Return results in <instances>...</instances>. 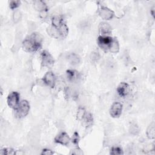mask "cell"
<instances>
[{
    "label": "cell",
    "mask_w": 155,
    "mask_h": 155,
    "mask_svg": "<svg viewBox=\"0 0 155 155\" xmlns=\"http://www.w3.org/2000/svg\"><path fill=\"white\" fill-rule=\"evenodd\" d=\"M47 31L48 34L56 39L64 38L68 33V27L61 16H54L51 18V24Z\"/></svg>",
    "instance_id": "obj_1"
},
{
    "label": "cell",
    "mask_w": 155,
    "mask_h": 155,
    "mask_svg": "<svg viewBox=\"0 0 155 155\" xmlns=\"http://www.w3.org/2000/svg\"><path fill=\"white\" fill-rule=\"evenodd\" d=\"M42 41L43 38L40 33H32L23 41L22 48L27 52H36L41 48Z\"/></svg>",
    "instance_id": "obj_2"
},
{
    "label": "cell",
    "mask_w": 155,
    "mask_h": 155,
    "mask_svg": "<svg viewBox=\"0 0 155 155\" xmlns=\"http://www.w3.org/2000/svg\"><path fill=\"white\" fill-rule=\"evenodd\" d=\"M97 44L105 52L117 53L119 51V44L117 39L109 36H99Z\"/></svg>",
    "instance_id": "obj_3"
},
{
    "label": "cell",
    "mask_w": 155,
    "mask_h": 155,
    "mask_svg": "<svg viewBox=\"0 0 155 155\" xmlns=\"http://www.w3.org/2000/svg\"><path fill=\"white\" fill-rule=\"evenodd\" d=\"M30 110V104L26 100H22L20 102L18 107L15 110V116L18 119H21L25 117Z\"/></svg>",
    "instance_id": "obj_4"
},
{
    "label": "cell",
    "mask_w": 155,
    "mask_h": 155,
    "mask_svg": "<svg viewBox=\"0 0 155 155\" xmlns=\"http://www.w3.org/2000/svg\"><path fill=\"white\" fill-rule=\"evenodd\" d=\"M97 13L99 16L104 20H110L114 16V13L113 10L102 4H99Z\"/></svg>",
    "instance_id": "obj_5"
},
{
    "label": "cell",
    "mask_w": 155,
    "mask_h": 155,
    "mask_svg": "<svg viewBox=\"0 0 155 155\" xmlns=\"http://www.w3.org/2000/svg\"><path fill=\"white\" fill-rule=\"evenodd\" d=\"M41 65L44 67L51 68L54 64V60L52 55L47 50H44L41 53Z\"/></svg>",
    "instance_id": "obj_6"
},
{
    "label": "cell",
    "mask_w": 155,
    "mask_h": 155,
    "mask_svg": "<svg viewBox=\"0 0 155 155\" xmlns=\"http://www.w3.org/2000/svg\"><path fill=\"white\" fill-rule=\"evenodd\" d=\"M8 106L15 110L19 104V94L17 91H12L8 94L7 98Z\"/></svg>",
    "instance_id": "obj_7"
},
{
    "label": "cell",
    "mask_w": 155,
    "mask_h": 155,
    "mask_svg": "<svg viewBox=\"0 0 155 155\" xmlns=\"http://www.w3.org/2000/svg\"><path fill=\"white\" fill-rule=\"evenodd\" d=\"M122 104L116 102L112 104L110 109V114L113 118H118L122 114Z\"/></svg>",
    "instance_id": "obj_8"
},
{
    "label": "cell",
    "mask_w": 155,
    "mask_h": 155,
    "mask_svg": "<svg viewBox=\"0 0 155 155\" xmlns=\"http://www.w3.org/2000/svg\"><path fill=\"white\" fill-rule=\"evenodd\" d=\"M42 81L47 86L54 88L56 84V76L52 71H48L43 76Z\"/></svg>",
    "instance_id": "obj_9"
},
{
    "label": "cell",
    "mask_w": 155,
    "mask_h": 155,
    "mask_svg": "<svg viewBox=\"0 0 155 155\" xmlns=\"http://www.w3.org/2000/svg\"><path fill=\"white\" fill-rule=\"evenodd\" d=\"M70 137L65 132H61L54 138V142L56 143L61 144L62 145H67L70 143Z\"/></svg>",
    "instance_id": "obj_10"
},
{
    "label": "cell",
    "mask_w": 155,
    "mask_h": 155,
    "mask_svg": "<svg viewBox=\"0 0 155 155\" xmlns=\"http://www.w3.org/2000/svg\"><path fill=\"white\" fill-rule=\"evenodd\" d=\"M98 29L99 34L101 35L100 36H108L112 32L111 27L109 24L105 22H100L98 26Z\"/></svg>",
    "instance_id": "obj_11"
},
{
    "label": "cell",
    "mask_w": 155,
    "mask_h": 155,
    "mask_svg": "<svg viewBox=\"0 0 155 155\" xmlns=\"http://www.w3.org/2000/svg\"><path fill=\"white\" fill-rule=\"evenodd\" d=\"M117 92L120 97H125L130 91V86L126 82H120L117 87Z\"/></svg>",
    "instance_id": "obj_12"
},
{
    "label": "cell",
    "mask_w": 155,
    "mask_h": 155,
    "mask_svg": "<svg viewBox=\"0 0 155 155\" xmlns=\"http://www.w3.org/2000/svg\"><path fill=\"white\" fill-rule=\"evenodd\" d=\"M67 77L68 81L74 82L77 81L80 76L78 71L74 70H67Z\"/></svg>",
    "instance_id": "obj_13"
},
{
    "label": "cell",
    "mask_w": 155,
    "mask_h": 155,
    "mask_svg": "<svg viewBox=\"0 0 155 155\" xmlns=\"http://www.w3.org/2000/svg\"><path fill=\"white\" fill-rule=\"evenodd\" d=\"M34 8L39 12H44L47 10V6L44 2L42 1H36L33 3Z\"/></svg>",
    "instance_id": "obj_14"
},
{
    "label": "cell",
    "mask_w": 155,
    "mask_h": 155,
    "mask_svg": "<svg viewBox=\"0 0 155 155\" xmlns=\"http://www.w3.org/2000/svg\"><path fill=\"white\" fill-rule=\"evenodd\" d=\"M68 61L71 65H75L79 64L81 59L79 55L74 53H72L68 56Z\"/></svg>",
    "instance_id": "obj_15"
},
{
    "label": "cell",
    "mask_w": 155,
    "mask_h": 155,
    "mask_svg": "<svg viewBox=\"0 0 155 155\" xmlns=\"http://www.w3.org/2000/svg\"><path fill=\"white\" fill-rule=\"evenodd\" d=\"M82 120H83V124L84 125V126L88 127V126L91 125L93 121L92 115L90 113H86V114L84 116Z\"/></svg>",
    "instance_id": "obj_16"
},
{
    "label": "cell",
    "mask_w": 155,
    "mask_h": 155,
    "mask_svg": "<svg viewBox=\"0 0 155 155\" xmlns=\"http://www.w3.org/2000/svg\"><path fill=\"white\" fill-rule=\"evenodd\" d=\"M147 137L150 139H153L154 137V123L152 122L148 127L147 130Z\"/></svg>",
    "instance_id": "obj_17"
},
{
    "label": "cell",
    "mask_w": 155,
    "mask_h": 155,
    "mask_svg": "<svg viewBox=\"0 0 155 155\" xmlns=\"http://www.w3.org/2000/svg\"><path fill=\"white\" fill-rule=\"evenodd\" d=\"M85 114H86V111H85V108L82 107H79L78 108V111H77V114H76L77 119L78 120H82L84 119Z\"/></svg>",
    "instance_id": "obj_18"
},
{
    "label": "cell",
    "mask_w": 155,
    "mask_h": 155,
    "mask_svg": "<svg viewBox=\"0 0 155 155\" xmlns=\"http://www.w3.org/2000/svg\"><path fill=\"white\" fill-rule=\"evenodd\" d=\"M110 153L113 155H120V154H123L124 152L121 148L119 147H114L111 148Z\"/></svg>",
    "instance_id": "obj_19"
},
{
    "label": "cell",
    "mask_w": 155,
    "mask_h": 155,
    "mask_svg": "<svg viewBox=\"0 0 155 155\" xmlns=\"http://www.w3.org/2000/svg\"><path fill=\"white\" fill-rule=\"evenodd\" d=\"M20 5H21V1H20L13 0V1H11L10 2L9 7L10 8V9L14 10V9H16V8H18V7H19Z\"/></svg>",
    "instance_id": "obj_20"
},
{
    "label": "cell",
    "mask_w": 155,
    "mask_h": 155,
    "mask_svg": "<svg viewBox=\"0 0 155 155\" xmlns=\"http://www.w3.org/2000/svg\"><path fill=\"white\" fill-rule=\"evenodd\" d=\"M79 134L78 132H74L73 136H72V138H71V142H73V143L75 145H78V143H79Z\"/></svg>",
    "instance_id": "obj_21"
},
{
    "label": "cell",
    "mask_w": 155,
    "mask_h": 155,
    "mask_svg": "<svg viewBox=\"0 0 155 155\" xmlns=\"http://www.w3.org/2000/svg\"><path fill=\"white\" fill-rule=\"evenodd\" d=\"M1 154H16V152L15 150L11 149V148H4L2 150H1V152H0Z\"/></svg>",
    "instance_id": "obj_22"
},
{
    "label": "cell",
    "mask_w": 155,
    "mask_h": 155,
    "mask_svg": "<svg viewBox=\"0 0 155 155\" xmlns=\"http://www.w3.org/2000/svg\"><path fill=\"white\" fill-rule=\"evenodd\" d=\"M53 154H54V152L48 149H44L42 150V151L41 153V154H45V155H51Z\"/></svg>",
    "instance_id": "obj_23"
}]
</instances>
